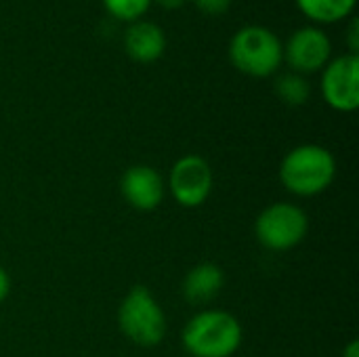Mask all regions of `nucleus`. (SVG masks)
<instances>
[{
    "label": "nucleus",
    "instance_id": "nucleus-6",
    "mask_svg": "<svg viewBox=\"0 0 359 357\" xmlns=\"http://www.w3.org/2000/svg\"><path fill=\"white\" fill-rule=\"evenodd\" d=\"M212 185H215L212 168L208 160L198 154L181 156L172 164L166 181V189L170 191L175 202L183 208L202 206L210 198Z\"/></svg>",
    "mask_w": 359,
    "mask_h": 357
},
{
    "label": "nucleus",
    "instance_id": "nucleus-10",
    "mask_svg": "<svg viewBox=\"0 0 359 357\" xmlns=\"http://www.w3.org/2000/svg\"><path fill=\"white\" fill-rule=\"evenodd\" d=\"M124 50L137 63H154L166 50V36L151 21H133L124 32Z\"/></svg>",
    "mask_w": 359,
    "mask_h": 357
},
{
    "label": "nucleus",
    "instance_id": "nucleus-18",
    "mask_svg": "<svg viewBox=\"0 0 359 357\" xmlns=\"http://www.w3.org/2000/svg\"><path fill=\"white\" fill-rule=\"evenodd\" d=\"M156 4H160L162 8L166 11H175V8H181L187 0H154Z\"/></svg>",
    "mask_w": 359,
    "mask_h": 357
},
{
    "label": "nucleus",
    "instance_id": "nucleus-17",
    "mask_svg": "<svg viewBox=\"0 0 359 357\" xmlns=\"http://www.w3.org/2000/svg\"><path fill=\"white\" fill-rule=\"evenodd\" d=\"M8 295H11V276H8V271L0 265V305L6 301Z\"/></svg>",
    "mask_w": 359,
    "mask_h": 357
},
{
    "label": "nucleus",
    "instance_id": "nucleus-13",
    "mask_svg": "<svg viewBox=\"0 0 359 357\" xmlns=\"http://www.w3.org/2000/svg\"><path fill=\"white\" fill-rule=\"evenodd\" d=\"M276 95L290 107H299L303 103H307L309 95H311V84L307 80V76L297 74V72H286L280 74L276 78Z\"/></svg>",
    "mask_w": 359,
    "mask_h": 357
},
{
    "label": "nucleus",
    "instance_id": "nucleus-5",
    "mask_svg": "<svg viewBox=\"0 0 359 357\" xmlns=\"http://www.w3.org/2000/svg\"><path fill=\"white\" fill-rule=\"evenodd\" d=\"M309 231L307 213L292 202H276L259 213L255 219L257 242L271 252H286L297 248Z\"/></svg>",
    "mask_w": 359,
    "mask_h": 357
},
{
    "label": "nucleus",
    "instance_id": "nucleus-14",
    "mask_svg": "<svg viewBox=\"0 0 359 357\" xmlns=\"http://www.w3.org/2000/svg\"><path fill=\"white\" fill-rule=\"evenodd\" d=\"M105 11L118 21H139L151 6L154 0H101Z\"/></svg>",
    "mask_w": 359,
    "mask_h": 357
},
{
    "label": "nucleus",
    "instance_id": "nucleus-7",
    "mask_svg": "<svg viewBox=\"0 0 359 357\" xmlns=\"http://www.w3.org/2000/svg\"><path fill=\"white\" fill-rule=\"evenodd\" d=\"M320 90L324 101L343 114H351L359 107V55H339L326 63L320 78Z\"/></svg>",
    "mask_w": 359,
    "mask_h": 357
},
{
    "label": "nucleus",
    "instance_id": "nucleus-4",
    "mask_svg": "<svg viewBox=\"0 0 359 357\" xmlns=\"http://www.w3.org/2000/svg\"><path fill=\"white\" fill-rule=\"evenodd\" d=\"M229 59L250 78H269L284 63V42L265 25H244L229 42Z\"/></svg>",
    "mask_w": 359,
    "mask_h": 357
},
{
    "label": "nucleus",
    "instance_id": "nucleus-16",
    "mask_svg": "<svg viewBox=\"0 0 359 357\" xmlns=\"http://www.w3.org/2000/svg\"><path fill=\"white\" fill-rule=\"evenodd\" d=\"M347 44H349V53L358 55L359 53V21L358 17H351V23L347 27Z\"/></svg>",
    "mask_w": 359,
    "mask_h": 357
},
{
    "label": "nucleus",
    "instance_id": "nucleus-19",
    "mask_svg": "<svg viewBox=\"0 0 359 357\" xmlns=\"http://www.w3.org/2000/svg\"><path fill=\"white\" fill-rule=\"evenodd\" d=\"M343 357H359V343L355 339L347 343V347L343 349Z\"/></svg>",
    "mask_w": 359,
    "mask_h": 357
},
{
    "label": "nucleus",
    "instance_id": "nucleus-12",
    "mask_svg": "<svg viewBox=\"0 0 359 357\" xmlns=\"http://www.w3.org/2000/svg\"><path fill=\"white\" fill-rule=\"evenodd\" d=\"M358 0H297L299 11L316 25L339 23L353 15Z\"/></svg>",
    "mask_w": 359,
    "mask_h": 357
},
{
    "label": "nucleus",
    "instance_id": "nucleus-15",
    "mask_svg": "<svg viewBox=\"0 0 359 357\" xmlns=\"http://www.w3.org/2000/svg\"><path fill=\"white\" fill-rule=\"evenodd\" d=\"M196 4V8L204 15H210V17H219V15H225L231 6V0H191Z\"/></svg>",
    "mask_w": 359,
    "mask_h": 357
},
{
    "label": "nucleus",
    "instance_id": "nucleus-8",
    "mask_svg": "<svg viewBox=\"0 0 359 357\" xmlns=\"http://www.w3.org/2000/svg\"><path fill=\"white\" fill-rule=\"evenodd\" d=\"M330 59H332L330 36L318 25L299 27L284 44V61L290 65V72L303 76L322 72Z\"/></svg>",
    "mask_w": 359,
    "mask_h": 357
},
{
    "label": "nucleus",
    "instance_id": "nucleus-2",
    "mask_svg": "<svg viewBox=\"0 0 359 357\" xmlns=\"http://www.w3.org/2000/svg\"><path fill=\"white\" fill-rule=\"evenodd\" d=\"M244 341L240 320L223 309H202L183 328L181 343L191 357H231Z\"/></svg>",
    "mask_w": 359,
    "mask_h": 357
},
{
    "label": "nucleus",
    "instance_id": "nucleus-1",
    "mask_svg": "<svg viewBox=\"0 0 359 357\" xmlns=\"http://www.w3.org/2000/svg\"><path fill=\"white\" fill-rule=\"evenodd\" d=\"M337 177L334 154L318 143H305L290 149L280 162V183L297 198L324 194Z\"/></svg>",
    "mask_w": 359,
    "mask_h": 357
},
{
    "label": "nucleus",
    "instance_id": "nucleus-9",
    "mask_svg": "<svg viewBox=\"0 0 359 357\" xmlns=\"http://www.w3.org/2000/svg\"><path fill=\"white\" fill-rule=\"evenodd\" d=\"M120 194L130 208L139 213H151L164 200L166 181L154 166L135 164L124 170L120 179Z\"/></svg>",
    "mask_w": 359,
    "mask_h": 357
},
{
    "label": "nucleus",
    "instance_id": "nucleus-3",
    "mask_svg": "<svg viewBox=\"0 0 359 357\" xmlns=\"http://www.w3.org/2000/svg\"><path fill=\"white\" fill-rule=\"evenodd\" d=\"M118 328L137 347H156L164 341L166 314L147 286H133L118 307Z\"/></svg>",
    "mask_w": 359,
    "mask_h": 357
},
{
    "label": "nucleus",
    "instance_id": "nucleus-11",
    "mask_svg": "<svg viewBox=\"0 0 359 357\" xmlns=\"http://www.w3.org/2000/svg\"><path fill=\"white\" fill-rule=\"evenodd\" d=\"M225 286V271L217 263H200L191 267L181 284L183 299L189 305H206L215 301Z\"/></svg>",
    "mask_w": 359,
    "mask_h": 357
}]
</instances>
